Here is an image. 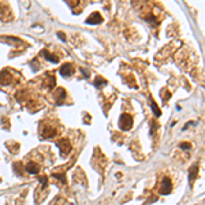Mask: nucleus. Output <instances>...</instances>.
<instances>
[{
  "label": "nucleus",
  "mask_w": 205,
  "mask_h": 205,
  "mask_svg": "<svg viewBox=\"0 0 205 205\" xmlns=\"http://www.w3.org/2000/svg\"><path fill=\"white\" fill-rule=\"evenodd\" d=\"M150 105H152V109H153V112H155V115L156 116H160V111H159V107H157V105L155 104V102H150Z\"/></svg>",
  "instance_id": "9b49d317"
},
{
  "label": "nucleus",
  "mask_w": 205,
  "mask_h": 205,
  "mask_svg": "<svg viewBox=\"0 0 205 205\" xmlns=\"http://www.w3.org/2000/svg\"><path fill=\"white\" fill-rule=\"evenodd\" d=\"M81 71H82V73H84V75H85V77H86V78L89 77V74H88V71H86V70H85V68H81Z\"/></svg>",
  "instance_id": "dca6fc26"
},
{
  "label": "nucleus",
  "mask_w": 205,
  "mask_h": 205,
  "mask_svg": "<svg viewBox=\"0 0 205 205\" xmlns=\"http://www.w3.org/2000/svg\"><path fill=\"white\" fill-rule=\"evenodd\" d=\"M171 190H172V183H171V179H170V178H164L162 186H160V193L164 194V196H167V194L171 193Z\"/></svg>",
  "instance_id": "f03ea898"
},
{
  "label": "nucleus",
  "mask_w": 205,
  "mask_h": 205,
  "mask_svg": "<svg viewBox=\"0 0 205 205\" xmlns=\"http://www.w3.org/2000/svg\"><path fill=\"white\" fill-rule=\"evenodd\" d=\"M57 36H59V39H60L62 41H66V37H64V34L62 33V32H60V33H57Z\"/></svg>",
  "instance_id": "4468645a"
},
{
  "label": "nucleus",
  "mask_w": 205,
  "mask_h": 205,
  "mask_svg": "<svg viewBox=\"0 0 205 205\" xmlns=\"http://www.w3.org/2000/svg\"><path fill=\"white\" fill-rule=\"evenodd\" d=\"M14 167H15L16 175H20V164H19V163H16V164H15V166H14Z\"/></svg>",
  "instance_id": "ddd939ff"
},
{
  "label": "nucleus",
  "mask_w": 205,
  "mask_h": 205,
  "mask_svg": "<svg viewBox=\"0 0 205 205\" xmlns=\"http://www.w3.org/2000/svg\"><path fill=\"white\" fill-rule=\"evenodd\" d=\"M25 170H26V172H29V174H37L39 172V166H37L36 163H29L25 167Z\"/></svg>",
  "instance_id": "0eeeda50"
},
{
  "label": "nucleus",
  "mask_w": 205,
  "mask_h": 205,
  "mask_svg": "<svg viewBox=\"0 0 205 205\" xmlns=\"http://www.w3.org/2000/svg\"><path fill=\"white\" fill-rule=\"evenodd\" d=\"M190 144L189 142H183V144H180V148L182 149H190Z\"/></svg>",
  "instance_id": "f8f14e48"
},
{
  "label": "nucleus",
  "mask_w": 205,
  "mask_h": 205,
  "mask_svg": "<svg viewBox=\"0 0 205 205\" xmlns=\"http://www.w3.org/2000/svg\"><path fill=\"white\" fill-rule=\"evenodd\" d=\"M74 73V66L73 64H63V66L60 67V70H59V74L62 75V77H68V75H73Z\"/></svg>",
  "instance_id": "20e7f679"
},
{
  "label": "nucleus",
  "mask_w": 205,
  "mask_h": 205,
  "mask_svg": "<svg viewBox=\"0 0 205 205\" xmlns=\"http://www.w3.org/2000/svg\"><path fill=\"white\" fill-rule=\"evenodd\" d=\"M101 22H102V18L98 12H93L86 19V23H89V25H98V23H101Z\"/></svg>",
  "instance_id": "39448f33"
},
{
  "label": "nucleus",
  "mask_w": 205,
  "mask_h": 205,
  "mask_svg": "<svg viewBox=\"0 0 205 205\" xmlns=\"http://www.w3.org/2000/svg\"><path fill=\"white\" fill-rule=\"evenodd\" d=\"M43 55L47 60L51 62V63H57V62H59V57L55 56V55H51L49 52H47V51H43Z\"/></svg>",
  "instance_id": "1a4fd4ad"
},
{
  "label": "nucleus",
  "mask_w": 205,
  "mask_h": 205,
  "mask_svg": "<svg viewBox=\"0 0 205 205\" xmlns=\"http://www.w3.org/2000/svg\"><path fill=\"white\" fill-rule=\"evenodd\" d=\"M64 98H66V92H64V89L57 88V92H56V101H57V104H62Z\"/></svg>",
  "instance_id": "423d86ee"
},
{
  "label": "nucleus",
  "mask_w": 205,
  "mask_h": 205,
  "mask_svg": "<svg viewBox=\"0 0 205 205\" xmlns=\"http://www.w3.org/2000/svg\"><path fill=\"white\" fill-rule=\"evenodd\" d=\"M107 85V81L104 80V78H101V77H97L94 80V86L96 88H100V86H105Z\"/></svg>",
  "instance_id": "9d476101"
},
{
  "label": "nucleus",
  "mask_w": 205,
  "mask_h": 205,
  "mask_svg": "<svg viewBox=\"0 0 205 205\" xmlns=\"http://www.w3.org/2000/svg\"><path fill=\"white\" fill-rule=\"evenodd\" d=\"M197 174H198V166H197V164H194V166L190 168V171H189V179H190V182H193V180L196 179Z\"/></svg>",
  "instance_id": "6e6552de"
},
{
  "label": "nucleus",
  "mask_w": 205,
  "mask_h": 205,
  "mask_svg": "<svg viewBox=\"0 0 205 205\" xmlns=\"http://www.w3.org/2000/svg\"><path fill=\"white\" fill-rule=\"evenodd\" d=\"M57 148H59L62 156H66L67 153L70 152L71 146H70V142H68V139H62V141L57 142Z\"/></svg>",
  "instance_id": "7ed1b4c3"
},
{
  "label": "nucleus",
  "mask_w": 205,
  "mask_h": 205,
  "mask_svg": "<svg viewBox=\"0 0 205 205\" xmlns=\"http://www.w3.org/2000/svg\"><path fill=\"white\" fill-rule=\"evenodd\" d=\"M55 176H56V178H59V179H60V180H62V182H63V183L66 182V179H64V178H63V175H55Z\"/></svg>",
  "instance_id": "2eb2a0df"
},
{
  "label": "nucleus",
  "mask_w": 205,
  "mask_h": 205,
  "mask_svg": "<svg viewBox=\"0 0 205 205\" xmlns=\"http://www.w3.org/2000/svg\"><path fill=\"white\" fill-rule=\"evenodd\" d=\"M133 126V118L129 114H123L121 116V122H119V127H121L123 131H127V130L131 129Z\"/></svg>",
  "instance_id": "f257e3e1"
}]
</instances>
